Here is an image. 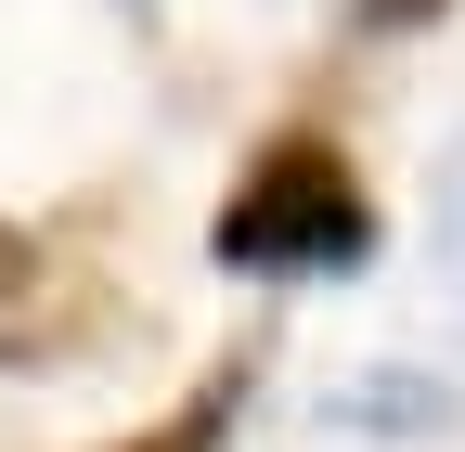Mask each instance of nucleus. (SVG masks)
<instances>
[{"mask_svg":"<svg viewBox=\"0 0 465 452\" xmlns=\"http://www.w3.org/2000/svg\"><path fill=\"white\" fill-rule=\"evenodd\" d=\"M362 246H375L362 168H349L323 130H272V142L246 155V182L220 194V220H207V259H220V271H272V285L349 271Z\"/></svg>","mask_w":465,"mask_h":452,"instance_id":"f257e3e1","label":"nucleus"},{"mask_svg":"<svg viewBox=\"0 0 465 452\" xmlns=\"http://www.w3.org/2000/svg\"><path fill=\"white\" fill-rule=\"evenodd\" d=\"M440 427H452V388L440 375H401V362L388 375H349L323 401V439H440Z\"/></svg>","mask_w":465,"mask_h":452,"instance_id":"f03ea898","label":"nucleus"},{"mask_svg":"<svg viewBox=\"0 0 465 452\" xmlns=\"http://www.w3.org/2000/svg\"><path fill=\"white\" fill-rule=\"evenodd\" d=\"M232 414H246V362H220V375H207V388H194V401L168 414V427L116 439V452H232Z\"/></svg>","mask_w":465,"mask_h":452,"instance_id":"7ed1b4c3","label":"nucleus"},{"mask_svg":"<svg viewBox=\"0 0 465 452\" xmlns=\"http://www.w3.org/2000/svg\"><path fill=\"white\" fill-rule=\"evenodd\" d=\"M440 285H452V310H465V142L440 155Z\"/></svg>","mask_w":465,"mask_h":452,"instance_id":"20e7f679","label":"nucleus"},{"mask_svg":"<svg viewBox=\"0 0 465 452\" xmlns=\"http://www.w3.org/2000/svg\"><path fill=\"white\" fill-rule=\"evenodd\" d=\"M26 285H39V246L0 220V323H26Z\"/></svg>","mask_w":465,"mask_h":452,"instance_id":"39448f33","label":"nucleus"},{"mask_svg":"<svg viewBox=\"0 0 465 452\" xmlns=\"http://www.w3.org/2000/svg\"><path fill=\"white\" fill-rule=\"evenodd\" d=\"M349 14H362L375 39H401V26H440V14H452V0H349Z\"/></svg>","mask_w":465,"mask_h":452,"instance_id":"423d86ee","label":"nucleus"}]
</instances>
